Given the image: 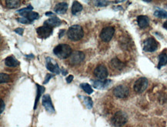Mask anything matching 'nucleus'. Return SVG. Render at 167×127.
Listing matches in <instances>:
<instances>
[{"mask_svg":"<svg viewBox=\"0 0 167 127\" xmlns=\"http://www.w3.org/2000/svg\"><path fill=\"white\" fill-rule=\"evenodd\" d=\"M53 53L60 59H66L72 55V48L67 44H60L54 48Z\"/></svg>","mask_w":167,"mask_h":127,"instance_id":"1","label":"nucleus"},{"mask_svg":"<svg viewBox=\"0 0 167 127\" xmlns=\"http://www.w3.org/2000/svg\"><path fill=\"white\" fill-rule=\"evenodd\" d=\"M84 32L82 26L79 25H73L69 28L67 36L72 41H79L83 37Z\"/></svg>","mask_w":167,"mask_h":127,"instance_id":"2","label":"nucleus"},{"mask_svg":"<svg viewBox=\"0 0 167 127\" xmlns=\"http://www.w3.org/2000/svg\"><path fill=\"white\" fill-rule=\"evenodd\" d=\"M128 120L127 115L123 111H118L115 113V115L112 118V124L117 127L123 126L126 124Z\"/></svg>","mask_w":167,"mask_h":127,"instance_id":"3","label":"nucleus"},{"mask_svg":"<svg viewBox=\"0 0 167 127\" xmlns=\"http://www.w3.org/2000/svg\"><path fill=\"white\" fill-rule=\"evenodd\" d=\"M159 47L158 42L153 37H149L143 42V50L148 53H153L157 50Z\"/></svg>","mask_w":167,"mask_h":127,"instance_id":"4","label":"nucleus"},{"mask_svg":"<svg viewBox=\"0 0 167 127\" xmlns=\"http://www.w3.org/2000/svg\"><path fill=\"white\" fill-rule=\"evenodd\" d=\"M113 95L119 99H126L129 95V89L127 86L124 85H117L113 89Z\"/></svg>","mask_w":167,"mask_h":127,"instance_id":"5","label":"nucleus"},{"mask_svg":"<svg viewBox=\"0 0 167 127\" xmlns=\"http://www.w3.org/2000/svg\"><path fill=\"white\" fill-rule=\"evenodd\" d=\"M148 84V79L145 77H141L135 82L133 85V89L137 93H142L147 89Z\"/></svg>","mask_w":167,"mask_h":127,"instance_id":"6","label":"nucleus"},{"mask_svg":"<svg viewBox=\"0 0 167 127\" xmlns=\"http://www.w3.org/2000/svg\"><path fill=\"white\" fill-rule=\"evenodd\" d=\"M115 33L114 28L112 26H107V27L103 28L102 31L100 32V39L103 40V42H110L112 38L113 37Z\"/></svg>","mask_w":167,"mask_h":127,"instance_id":"7","label":"nucleus"},{"mask_svg":"<svg viewBox=\"0 0 167 127\" xmlns=\"http://www.w3.org/2000/svg\"><path fill=\"white\" fill-rule=\"evenodd\" d=\"M36 32L39 38H41V39H47L52 34L53 28H51L50 26H48V25H44L42 26L37 28Z\"/></svg>","mask_w":167,"mask_h":127,"instance_id":"8","label":"nucleus"},{"mask_svg":"<svg viewBox=\"0 0 167 127\" xmlns=\"http://www.w3.org/2000/svg\"><path fill=\"white\" fill-rule=\"evenodd\" d=\"M94 76L100 80H104L108 76L107 68L104 65H99L98 66L94 69Z\"/></svg>","mask_w":167,"mask_h":127,"instance_id":"9","label":"nucleus"},{"mask_svg":"<svg viewBox=\"0 0 167 127\" xmlns=\"http://www.w3.org/2000/svg\"><path fill=\"white\" fill-rule=\"evenodd\" d=\"M42 106H44L45 109L48 113H55V109H54V106H53L49 95H44L43 96H42Z\"/></svg>","mask_w":167,"mask_h":127,"instance_id":"10","label":"nucleus"},{"mask_svg":"<svg viewBox=\"0 0 167 127\" xmlns=\"http://www.w3.org/2000/svg\"><path fill=\"white\" fill-rule=\"evenodd\" d=\"M85 59V55L83 52L76 51L70 55V62L73 65H79L82 63Z\"/></svg>","mask_w":167,"mask_h":127,"instance_id":"11","label":"nucleus"},{"mask_svg":"<svg viewBox=\"0 0 167 127\" xmlns=\"http://www.w3.org/2000/svg\"><path fill=\"white\" fill-rule=\"evenodd\" d=\"M18 12L20 14L21 16H23V17L26 18L28 20H29L31 23H32V22L36 20V19H38L39 17V14L36 12L21 11V10H18Z\"/></svg>","mask_w":167,"mask_h":127,"instance_id":"12","label":"nucleus"},{"mask_svg":"<svg viewBox=\"0 0 167 127\" xmlns=\"http://www.w3.org/2000/svg\"><path fill=\"white\" fill-rule=\"evenodd\" d=\"M111 83V80L110 79H104V80H96L92 81V85L96 89H103Z\"/></svg>","mask_w":167,"mask_h":127,"instance_id":"13","label":"nucleus"},{"mask_svg":"<svg viewBox=\"0 0 167 127\" xmlns=\"http://www.w3.org/2000/svg\"><path fill=\"white\" fill-rule=\"evenodd\" d=\"M110 66L112 69H116V70H122L126 66V64L123 62L120 61L118 58H114L110 61Z\"/></svg>","mask_w":167,"mask_h":127,"instance_id":"14","label":"nucleus"},{"mask_svg":"<svg viewBox=\"0 0 167 127\" xmlns=\"http://www.w3.org/2000/svg\"><path fill=\"white\" fill-rule=\"evenodd\" d=\"M137 23L141 29H145L149 26V18L146 16H140L137 17Z\"/></svg>","mask_w":167,"mask_h":127,"instance_id":"15","label":"nucleus"},{"mask_svg":"<svg viewBox=\"0 0 167 127\" xmlns=\"http://www.w3.org/2000/svg\"><path fill=\"white\" fill-rule=\"evenodd\" d=\"M46 68L49 70L50 72H52L53 73L55 74H60V69L58 64L56 63H53L52 61H51V59L48 58V61L46 62Z\"/></svg>","mask_w":167,"mask_h":127,"instance_id":"16","label":"nucleus"},{"mask_svg":"<svg viewBox=\"0 0 167 127\" xmlns=\"http://www.w3.org/2000/svg\"><path fill=\"white\" fill-rule=\"evenodd\" d=\"M61 20L60 18L56 17V16H53V17H51L50 18H49L48 20H46L45 23H44V25H48V26H50L51 28L56 27V26H59L61 24Z\"/></svg>","mask_w":167,"mask_h":127,"instance_id":"17","label":"nucleus"},{"mask_svg":"<svg viewBox=\"0 0 167 127\" xmlns=\"http://www.w3.org/2000/svg\"><path fill=\"white\" fill-rule=\"evenodd\" d=\"M167 64V53L166 49L163 50L162 53L159 55V63L157 66V68L159 69H161L162 67L166 66Z\"/></svg>","mask_w":167,"mask_h":127,"instance_id":"18","label":"nucleus"},{"mask_svg":"<svg viewBox=\"0 0 167 127\" xmlns=\"http://www.w3.org/2000/svg\"><path fill=\"white\" fill-rule=\"evenodd\" d=\"M67 9H68V4H67L66 2H62L58 3V4L55 5L54 11H55V12H56V13L58 14H64L66 13Z\"/></svg>","mask_w":167,"mask_h":127,"instance_id":"19","label":"nucleus"},{"mask_svg":"<svg viewBox=\"0 0 167 127\" xmlns=\"http://www.w3.org/2000/svg\"><path fill=\"white\" fill-rule=\"evenodd\" d=\"M5 64L9 67H16L19 64V62L13 56H8L5 59Z\"/></svg>","mask_w":167,"mask_h":127,"instance_id":"20","label":"nucleus"},{"mask_svg":"<svg viewBox=\"0 0 167 127\" xmlns=\"http://www.w3.org/2000/svg\"><path fill=\"white\" fill-rule=\"evenodd\" d=\"M82 10H83V5L79 2H77V1H74L73 3V5H72V13L73 14V15H76V14L81 12Z\"/></svg>","mask_w":167,"mask_h":127,"instance_id":"21","label":"nucleus"},{"mask_svg":"<svg viewBox=\"0 0 167 127\" xmlns=\"http://www.w3.org/2000/svg\"><path fill=\"white\" fill-rule=\"evenodd\" d=\"M5 5L9 9H16L20 5L19 0H6Z\"/></svg>","mask_w":167,"mask_h":127,"instance_id":"22","label":"nucleus"},{"mask_svg":"<svg viewBox=\"0 0 167 127\" xmlns=\"http://www.w3.org/2000/svg\"><path fill=\"white\" fill-rule=\"evenodd\" d=\"M37 88H38V91H37V96H36V102H35V105H34V109H36L37 107V103H38V102H39V98H40V96H41L42 93L45 91V88L43 87V86H40V85H39L38 84H37Z\"/></svg>","mask_w":167,"mask_h":127,"instance_id":"23","label":"nucleus"},{"mask_svg":"<svg viewBox=\"0 0 167 127\" xmlns=\"http://www.w3.org/2000/svg\"><path fill=\"white\" fill-rule=\"evenodd\" d=\"M81 98H83V102L86 105L87 109H91L92 108V106H93V102L92 100V99L90 97H87V96H79Z\"/></svg>","mask_w":167,"mask_h":127,"instance_id":"24","label":"nucleus"},{"mask_svg":"<svg viewBox=\"0 0 167 127\" xmlns=\"http://www.w3.org/2000/svg\"><path fill=\"white\" fill-rule=\"evenodd\" d=\"M81 88L84 90L85 92H86L87 94H92V92H93V89H92V88L89 84L88 83H82L80 85Z\"/></svg>","mask_w":167,"mask_h":127,"instance_id":"25","label":"nucleus"},{"mask_svg":"<svg viewBox=\"0 0 167 127\" xmlns=\"http://www.w3.org/2000/svg\"><path fill=\"white\" fill-rule=\"evenodd\" d=\"M154 15L158 17V18H167V12L162 10V9H158L154 12Z\"/></svg>","mask_w":167,"mask_h":127,"instance_id":"26","label":"nucleus"},{"mask_svg":"<svg viewBox=\"0 0 167 127\" xmlns=\"http://www.w3.org/2000/svg\"><path fill=\"white\" fill-rule=\"evenodd\" d=\"M10 81V77L8 74L5 73H1L0 74V83H8Z\"/></svg>","mask_w":167,"mask_h":127,"instance_id":"27","label":"nucleus"},{"mask_svg":"<svg viewBox=\"0 0 167 127\" xmlns=\"http://www.w3.org/2000/svg\"><path fill=\"white\" fill-rule=\"evenodd\" d=\"M109 3V2H106V1H96V5L97 6H105L106 5Z\"/></svg>","mask_w":167,"mask_h":127,"instance_id":"28","label":"nucleus"},{"mask_svg":"<svg viewBox=\"0 0 167 127\" xmlns=\"http://www.w3.org/2000/svg\"><path fill=\"white\" fill-rule=\"evenodd\" d=\"M18 21L19 22V23H23V24H29V23H32L29 20H28L27 18H24V17H23V18H18Z\"/></svg>","mask_w":167,"mask_h":127,"instance_id":"29","label":"nucleus"},{"mask_svg":"<svg viewBox=\"0 0 167 127\" xmlns=\"http://www.w3.org/2000/svg\"><path fill=\"white\" fill-rule=\"evenodd\" d=\"M15 32H16L17 34L20 35V36H23V29H22V28H17V29H15Z\"/></svg>","mask_w":167,"mask_h":127,"instance_id":"30","label":"nucleus"},{"mask_svg":"<svg viewBox=\"0 0 167 127\" xmlns=\"http://www.w3.org/2000/svg\"><path fill=\"white\" fill-rule=\"evenodd\" d=\"M52 77H53V76L51 74H47V76H46V79H45V81L43 82L44 84H46V83H48L49 81V79L52 78Z\"/></svg>","mask_w":167,"mask_h":127,"instance_id":"31","label":"nucleus"},{"mask_svg":"<svg viewBox=\"0 0 167 127\" xmlns=\"http://www.w3.org/2000/svg\"><path fill=\"white\" fill-rule=\"evenodd\" d=\"M4 109H5L4 101H3L2 99H1V111H0V113H3V111H4Z\"/></svg>","mask_w":167,"mask_h":127,"instance_id":"32","label":"nucleus"},{"mask_svg":"<svg viewBox=\"0 0 167 127\" xmlns=\"http://www.w3.org/2000/svg\"><path fill=\"white\" fill-rule=\"evenodd\" d=\"M73 76H72V75H69L68 77L66 78V82L68 83H70L73 81Z\"/></svg>","mask_w":167,"mask_h":127,"instance_id":"33","label":"nucleus"},{"mask_svg":"<svg viewBox=\"0 0 167 127\" xmlns=\"http://www.w3.org/2000/svg\"><path fill=\"white\" fill-rule=\"evenodd\" d=\"M46 16H54V13H53V12H46Z\"/></svg>","mask_w":167,"mask_h":127,"instance_id":"34","label":"nucleus"},{"mask_svg":"<svg viewBox=\"0 0 167 127\" xmlns=\"http://www.w3.org/2000/svg\"><path fill=\"white\" fill-rule=\"evenodd\" d=\"M64 31H65L64 29L61 30V33H60V34H59V37H60V38H61V37H62V35L64 33Z\"/></svg>","mask_w":167,"mask_h":127,"instance_id":"35","label":"nucleus"},{"mask_svg":"<svg viewBox=\"0 0 167 127\" xmlns=\"http://www.w3.org/2000/svg\"><path fill=\"white\" fill-rule=\"evenodd\" d=\"M163 27L165 28L167 30V21L166 22V23H164V24H163Z\"/></svg>","mask_w":167,"mask_h":127,"instance_id":"36","label":"nucleus"}]
</instances>
